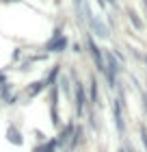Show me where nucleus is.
<instances>
[{"instance_id":"1","label":"nucleus","mask_w":147,"mask_h":152,"mask_svg":"<svg viewBox=\"0 0 147 152\" xmlns=\"http://www.w3.org/2000/svg\"><path fill=\"white\" fill-rule=\"evenodd\" d=\"M69 80H72V104H74V115L78 117V120H82V117L87 115V107H89V98H87V85L80 80L78 72L69 70L67 72Z\"/></svg>"},{"instance_id":"2","label":"nucleus","mask_w":147,"mask_h":152,"mask_svg":"<svg viewBox=\"0 0 147 152\" xmlns=\"http://www.w3.org/2000/svg\"><path fill=\"white\" fill-rule=\"evenodd\" d=\"M59 98H61V91L56 85L48 87L46 91V100H48V113H50V124L54 128H61V113H59Z\"/></svg>"},{"instance_id":"3","label":"nucleus","mask_w":147,"mask_h":152,"mask_svg":"<svg viewBox=\"0 0 147 152\" xmlns=\"http://www.w3.org/2000/svg\"><path fill=\"white\" fill-rule=\"evenodd\" d=\"M43 91H48V85H46V80L43 78H37V80H33L28 83L26 87L20 89V96H22V102L20 104H28V100H35V98H39Z\"/></svg>"},{"instance_id":"4","label":"nucleus","mask_w":147,"mask_h":152,"mask_svg":"<svg viewBox=\"0 0 147 152\" xmlns=\"http://www.w3.org/2000/svg\"><path fill=\"white\" fill-rule=\"evenodd\" d=\"M85 44H87V50H89V54H91V59H93V65L97 67V72L104 74V70H106V65H104V50L95 44V39H93L91 33H87Z\"/></svg>"},{"instance_id":"5","label":"nucleus","mask_w":147,"mask_h":152,"mask_svg":"<svg viewBox=\"0 0 147 152\" xmlns=\"http://www.w3.org/2000/svg\"><path fill=\"white\" fill-rule=\"evenodd\" d=\"M123 109H125V102L119 100L117 96L110 100V111H113V122H115V128L119 135H125V120H123Z\"/></svg>"},{"instance_id":"6","label":"nucleus","mask_w":147,"mask_h":152,"mask_svg":"<svg viewBox=\"0 0 147 152\" xmlns=\"http://www.w3.org/2000/svg\"><path fill=\"white\" fill-rule=\"evenodd\" d=\"M69 48V37L63 33V35H52L50 39L43 44V52L46 54H61Z\"/></svg>"},{"instance_id":"7","label":"nucleus","mask_w":147,"mask_h":152,"mask_svg":"<svg viewBox=\"0 0 147 152\" xmlns=\"http://www.w3.org/2000/svg\"><path fill=\"white\" fill-rule=\"evenodd\" d=\"M4 139L11 143V146H15V148H22L26 139H24V133H22V128H20V124L17 122H9L7 124V130H4Z\"/></svg>"},{"instance_id":"8","label":"nucleus","mask_w":147,"mask_h":152,"mask_svg":"<svg viewBox=\"0 0 147 152\" xmlns=\"http://www.w3.org/2000/svg\"><path fill=\"white\" fill-rule=\"evenodd\" d=\"M74 126H76L74 120L61 124V128L56 130V137H54V139H56V143H59V150H65V148H67L69 139H72V133H74Z\"/></svg>"},{"instance_id":"9","label":"nucleus","mask_w":147,"mask_h":152,"mask_svg":"<svg viewBox=\"0 0 147 152\" xmlns=\"http://www.w3.org/2000/svg\"><path fill=\"white\" fill-rule=\"evenodd\" d=\"M82 143H85V124H76L74 126V133H72V139H69V143H67V148L63 150V152H76Z\"/></svg>"},{"instance_id":"10","label":"nucleus","mask_w":147,"mask_h":152,"mask_svg":"<svg viewBox=\"0 0 147 152\" xmlns=\"http://www.w3.org/2000/svg\"><path fill=\"white\" fill-rule=\"evenodd\" d=\"M87 24H89V31L93 33V35H97L100 39H108L110 37V31H108V26L102 22L97 15H91L89 20H87Z\"/></svg>"},{"instance_id":"11","label":"nucleus","mask_w":147,"mask_h":152,"mask_svg":"<svg viewBox=\"0 0 147 152\" xmlns=\"http://www.w3.org/2000/svg\"><path fill=\"white\" fill-rule=\"evenodd\" d=\"M87 98H89V107H97V104H100V83H97V76L95 74L89 76Z\"/></svg>"},{"instance_id":"12","label":"nucleus","mask_w":147,"mask_h":152,"mask_svg":"<svg viewBox=\"0 0 147 152\" xmlns=\"http://www.w3.org/2000/svg\"><path fill=\"white\" fill-rule=\"evenodd\" d=\"M30 152H61V150H59L56 139H54V137H48L43 143H35Z\"/></svg>"},{"instance_id":"13","label":"nucleus","mask_w":147,"mask_h":152,"mask_svg":"<svg viewBox=\"0 0 147 152\" xmlns=\"http://www.w3.org/2000/svg\"><path fill=\"white\" fill-rule=\"evenodd\" d=\"M61 72H63V65H61V63H54V65L50 67V70H48V72L43 74V80H46V85H48V87L56 85V80H59Z\"/></svg>"},{"instance_id":"14","label":"nucleus","mask_w":147,"mask_h":152,"mask_svg":"<svg viewBox=\"0 0 147 152\" xmlns=\"http://www.w3.org/2000/svg\"><path fill=\"white\" fill-rule=\"evenodd\" d=\"M13 94H15V85H13L11 80H9V83H4V85H0V102H2V104L11 98Z\"/></svg>"},{"instance_id":"15","label":"nucleus","mask_w":147,"mask_h":152,"mask_svg":"<svg viewBox=\"0 0 147 152\" xmlns=\"http://www.w3.org/2000/svg\"><path fill=\"white\" fill-rule=\"evenodd\" d=\"M128 18H130V22H132V26H134L136 31H143V22H141V18H138V13H136V11L128 9Z\"/></svg>"},{"instance_id":"16","label":"nucleus","mask_w":147,"mask_h":152,"mask_svg":"<svg viewBox=\"0 0 147 152\" xmlns=\"http://www.w3.org/2000/svg\"><path fill=\"white\" fill-rule=\"evenodd\" d=\"M138 135H141L143 148H145V152H147V126H145V124H138Z\"/></svg>"},{"instance_id":"17","label":"nucleus","mask_w":147,"mask_h":152,"mask_svg":"<svg viewBox=\"0 0 147 152\" xmlns=\"http://www.w3.org/2000/svg\"><path fill=\"white\" fill-rule=\"evenodd\" d=\"M30 133L35 135V139H37V143H43V141L48 139V135H46V133H43V130H41V128H33Z\"/></svg>"},{"instance_id":"18","label":"nucleus","mask_w":147,"mask_h":152,"mask_svg":"<svg viewBox=\"0 0 147 152\" xmlns=\"http://www.w3.org/2000/svg\"><path fill=\"white\" fill-rule=\"evenodd\" d=\"M33 70V63L28 59H24V61H20V67H17V72H30Z\"/></svg>"},{"instance_id":"19","label":"nucleus","mask_w":147,"mask_h":152,"mask_svg":"<svg viewBox=\"0 0 147 152\" xmlns=\"http://www.w3.org/2000/svg\"><path fill=\"white\" fill-rule=\"evenodd\" d=\"M13 63H17V61H22V50H20V48H15V52H13Z\"/></svg>"},{"instance_id":"20","label":"nucleus","mask_w":147,"mask_h":152,"mask_svg":"<svg viewBox=\"0 0 147 152\" xmlns=\"http://www.w3.org/2000/svg\"><path fill=\"white\" fill-rule=\"evenodd\" d=\"M141 100H143V111L147 115V91H141Z\"/></svg>"},{"instance_id":"21","label":"nucleus","mask_w":147,"mask_h":152,"mask_svg":"<svg viewBox=\"0 0 147 152\" xmlns=\"http://www.w3.org/2000/svg\"><path fill=\"white\" fill-rule=\"evenodd\" d=\"M4 83H9V76H7L4 70H0V85H4Z\"/></svg>"},{"instance_id":"22","label":"nucleus","mask_w":147,"mask_h":152,"mask_svg":"<svg viewBox=\"0 0 147 152\" xmlns=\"http://www.w3.org/2000/svg\"><path fill=\"white\" fill-rule=\"evenodd\" d=\"M72 50H74L76 54H80V52H82V46H80V44H72Z\"/></svg>"},{"instance_id":"23","label":"nucleus","mask_w":147,"mask_h":152,"mask_svg":"<svg viewBox=\"0 0 147 152\" xmlns=\"http://www.w3.org/2000/svg\"><path fill=\"white\" fill-rule=\"evenodd\" d=\"M97 4H100L102 9H104V7H106V0H97Z\"/></svg>"},{"instance_id":"24","label":"nucleus","mask_w":147,"mask_h":152,"mask_svg":"<svg viewBox=\"0 0 147 152\" xmlns=\"http://www.w3.org/2000/svg\"><path fill=\"white\" fill-rule=\"evenodd\" d=\"M117 152H128V150H125V148H119V150H117Z\"/></svg>"},{"instance_id":"25","label":"nucleus","mask_w":147,"mask_h":152,"mask_svg":"<svg viewBox=\"0 0 147 152\" xmlns=\"http://www.w3.org/2000/svg\"><path fill=\"white\" fill-rule=\"evenodd\" d=\"M143 4H145V9H147V0H143Z\"/></svg>"},{"instance_id":"26","label":"nucleus","mask_w":147,"mask_h":152,"mask_svg":"<svg viewBox=\"0 0 147 152\" xmlns=\"http://www.w3.org/2000/svg\"><path fill=\"white\" fill-rule=\"evenodd\" d=\"M143 59H145V65H147V57H143Z\"/></svg>"}]
</instances>
